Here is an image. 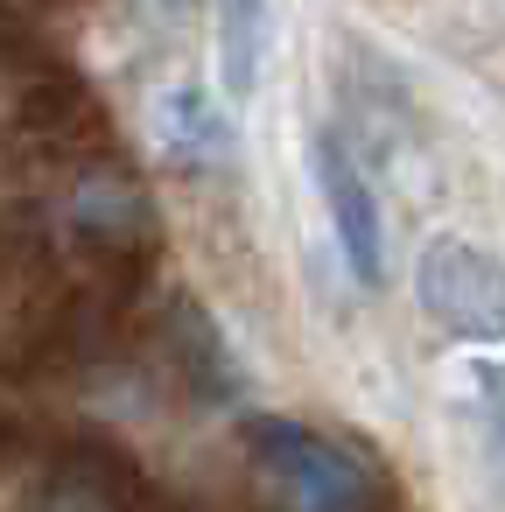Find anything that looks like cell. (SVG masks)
I'll list each match as a JSON object with an SVG mask.
<instances>
[{
  "label": "cell",
  "mask_w": 505,
  "mask_h": 512,
  "mask_svg": "<svg viewBox=\"0 0 505 512\" xmlns=\"http://www.w3.org/2000/svg\"><path fill=\"white\" fill-rule=\"evenodd\" d=\"M309 169H316V190H323V211H330V232H337V253H344L351 281H358V288H379V281H386V218H379V204H372L358 162L323 134V141L309 148Z\"/></svg>",
  "instance_id": "6"
},
{
  "label": "cell",
  "mask_w": 505,
  "mask_h": 512,
  "mask_svg": "<svg viewBox=\"0 0 505 512\" xmlns=\"http://www.w3.org/2000/svg\"><path fill=\"white\" fill-rule=\"evenodd\" d=\"M155 155L176 176H232L239 169V127L204 85H176L155 99Z\"/></svg>",
  "instance_id": "7"
},
{
  "label": "cell",
  "mask_w": 505,
  "mask_h": 512,
  "mask_svg": "<svg viewBox=\"0 0 505 512\" xmlns=\"http://www.w3.org/2000/svg\"><path fill=\"white\" fill-rule=\"evenodd\" d=\"M477 393H484L491 442H498V456H505V365H484V372H477Z\"/></svg>",
  "instance_id": "10"
},
{
  "label": "cell",
  "mask_w": 505,
  "mask_h": 512,
  "mask_svg": "<svg viewBox=\"0 0 505 512\" xmlns=\"http://www.w3.org/2000/svg\"><path fill=\"white\" fill-rule=\"evenodd\" d=\"M8 99H15V127L36 134L50 155H78V162H99L113 148V127H106V106L99 92L64 64V57H29L22 43V22L8 15Z\"/></svg>",
  "instance_id": "3"
},
{
  "label": "cell",
  "mask_w": 505,
  "mask_h": 512,
  "mask_svg": "<svg viewBox=\"0 0 505 512\" xmlns=\"http://www.w3.org/2000/svg\"><path fill=\"white\" fill-rule=\"evenodd\" d=\"M29 512H148V477L113 435H64L43 456Z\"/></svg>",
  "instance_id": "5"
},
{
  "label": "cell",
  "mask_w": 505,
  "mask_h": 512,
  "mask_svg": "<svg viewBox=\"0 0 505 512\" xmlns=\"http://www.w3.org/2000/svg\"><path fill=\"white\" fill-rule=\"evenodd\" d=\"M246 470L267 512H393L386 477L351 442L295 421V414H246L239 421Z\"/></svg>",
  "instance_id": "1"
},
{
  "label": "cell",
  "mask_w": 505,
  "mask_h": 512,
  "mask_svg": "<svg viewBox=\"0 0 505 512\" xmlns=\"http://www.w3.org/2000/svg\"><path fill=\"white\" fill-rule=\"evenodd\" d=\"M64 232H71L78 260H92L120 295H134L162 267V218L148 204V183L120 155L85 162V176L64 197Z\"/></svg>",
  "instance_id": "2"
},
{
  "label": "cell",
  "mask_w": 505,
  "mask_h": 512,
  "mask_svg": "<svg viewBox=\"0 0 505 512\" xmlns=\"http://www.w3.org/2000/svg\"><path fill=\"white\" fill-rule=\"evenodd\" d=\"M169 358H176V372H183V386L204 400V407H225V400H239L246 393V372H239V358H232V344H225V330L204 316V302L197 295H176L169 302Z\"/></svg>",
  "instance_id": "8"
},
{
  "label": "cell",
  "mask_w": 505,
  "mask_h": 512,
  "mask_svg": "<svg viewBox=\"0 0 505 512\" xmlns=\"http://www.w3.org/2000/svg\"><path fill=\"white\" fill-rule=\"evenodd\" d=\"M414 302L456 344H505V253L463 232L428 239L414 260Z\"/></svg>",
  "instance_id": "4"
},
{
  "label": "cell",
  "mask_w": 505,
  "mask_h": 512,
  "mask_svg": "<svg viewBox=\"0 0 505 512\" xmlns=\"http://www.w3.org/2000/svg\"><path fill=\"white\" fill-rule=\"evenodd\" d=\"M267 57V0H218V71L232 99H253Z\"/></svg>",
  "instance_id": "9"
}]
</instances>
